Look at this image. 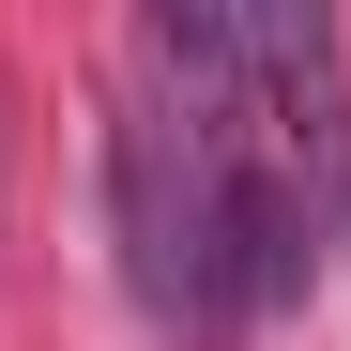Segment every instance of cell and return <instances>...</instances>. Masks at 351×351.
<instances>
[{
  "mask_svg": "<svg viewBox=\"0 0 351 351\" xmlns=\"http://www.w3.org/2000/svg\"><path fill=\"white\" fill-rule=\"evenodd\" d=\"M107 214H123V275L138 306L214 351L245 321V229H229V138H214V92H199V46H184V0L138 16V92L107 123Z\"/></svg>",
  "mask_w": 351,
  "mask_h": 351,
  "instance_id": "6da1fadb",
  "label": "cell"
}]
</instances>
